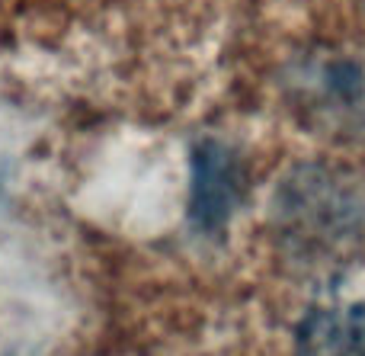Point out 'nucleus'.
Returning a JSON list of instances; mask_svg holds the SVG:
<instances>
[{
  "mask_svg": "<svg viewBox=\"0 0 365 356\" xmlns=\"http://www.w3.org/2000/svg\"><path fill=\"white\" fill-rule=\"evenodd\" d=\"M279 203V218L292 241L317 248L349 241L365 228V190L336 171L302 167L289 177Z\"/></svg>",
  "mask_w": 365,
  "mask_h": 356,
  "instance_id": "f257e3e1",
  "label": "nucleus"
},
{
  "mask_svg": "<svg viewBox=\"0 0 365 356\" xmlns=\"http://www.w3.org/2000/svg\"><path fill=\"white\" fill-rule=\"evenodd\" d=\"M244 196V167L237 154L221 141H199L192 148V196L189 218L202 235H218L231 222Z\"/></svg>",
  "mask_w": 365,
  "mask_h": 356,
  "instance_id": "f03ea898",
  "label": "nucleus"
},
{
  "mask_svg": "<svg viewBox=\"0 0 365 356\" xmlns=\"http://www.w3.org/2000/svg\"><path fill=\"white\" fill-rule=\"evenodd\" d=\"M295 337L302 356H365V295L314 302Z\"/></svg>",
  "mask_w": 365,
  "mask_h": 356,
  "instance_id": "7ed1b4c3",
  "label": "nucleus"
},
{
  "mask_svg": "<svg viewBox=\"0 0 365 356\" xmlns=\"http://www.w3.org/2000/svg\"><path fill=\"white\" fill-rule=\"evenodd\" d=\"M4 209H6V196H4V186H0V218H4Z\"/></svg>",
  "mask_w": 365,
  "mask_h": 356,
  "instance_id": "20e7f679",
  "label": "nucleus"
}]
</instances>
